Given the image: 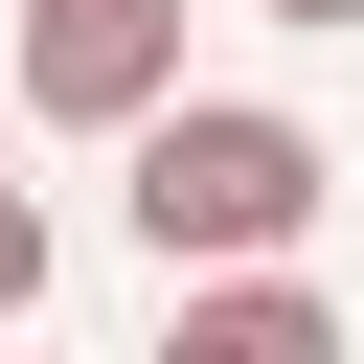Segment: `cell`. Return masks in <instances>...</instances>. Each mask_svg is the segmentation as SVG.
<instances>
[{
  "label": "cell",
  "mask_w": 364,
  "mask_h": 364,
  "mask_svg": "<svg viewBox=\"0 0 364 364\" xmlns=\"http://www.w3.org/2000/svg\"><path fill=\"white\" fill-rule=\"evenodd\" d=\"M250 23H296V46H341V23H364V0H250Z\"/></svg>",
  "instance_id": "cell-5"
},
{
  "label": "cell",
  "mask_w": 364,
  "mask_h": 364,
  "mask_svg": "<svg viewBox=\"0 0 364 364\" xmlns=\"http://www.w3.org/2000/svg\"><path fill=\"white\" fill-rule=\"evenodd\" d=\"M0 91H23L46 136H136V114L182 91V0H23V23H0Z\"/></svg>",
  "instance_id": "cell-2"
},
{
  "label": "cell",
  "mask_w": 364,
  "mask_h": 364,
  "mask_svg": "<svg viewBox=\"0 0 364 364\" xmlns=\"http://www.w3.org/2000/svg\"><path fill=\"white\" fill-rule=\"evenodd\" d=\"M46 273H68V250H46V205L0 182V318H46Z\"/></svg>",
  "instance_id": "cell-4"
},
{
  "label": "cell",
  "mask_w": 364,
  "mask_h": 364,
  "mask_svg": "<svg viewBox=\"0 0 364 364\" xmlns=\"http://www.w3.org/2000/svg\"><path fill=\"white\" fill-rule=\"evenodd\" d=\"M318 341H341V296L296 250H205L182 273V364H318Z\"/></svg>",
  "instance_id": "cell-3"
},
{
  "label": "cell",
  "mask_w": 364,
  "mask_h": 364,
  "mask_svg": "<svg viewBox=\"0 0 364 364\" xmlns=\"http://www.w3.org/2000/svg\"><path fill=\"white\" fill-rule=\"evenodd\" d=\"M318 182H341V159H318L273 91H159L114 205H136V250H159V273H205V250H296V228H318Z\"/></svg>",
  "instance_id": "cell-1"
}]
</instances>
